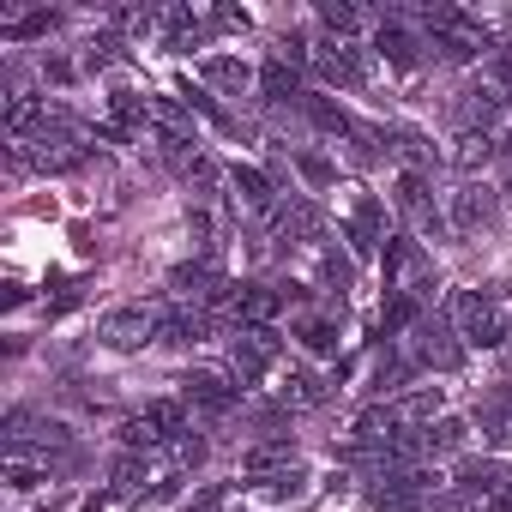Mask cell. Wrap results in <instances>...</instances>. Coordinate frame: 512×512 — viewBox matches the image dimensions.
Listing matches in <instances>:
<instances>
[{
	"label": "cell",
	"instance_id": "cell-14",
	"mask_svg": "<svg viewBox=\"0 0 512 512\" xmlns=\"http://www.w3.org/2000/svg\"><path fill=\"white\" fill-rule=\"evenodd\" d=\"M290 452H296L290 440H272V446H253V452H247L241 464H247V476H266V470H278V464H290Z\"/></svg>",
	"mask_w": 512,
	"mask_h": 512
},
{
	"label": "cell",
	"instance_id": "cell-17",
	"mask_svg": "<svg viewBox=\"0 0 512 512\" xmlns=\"http://www.w3.org/2000/svg\"><path fill=\"white\" fill-rule=\"evenodd\" d=\"M235 187H241V199H247V205H260V211L272 205V181H266L260 169H235Z\"/></svg>",
	"mask_w": 512,
	"mask_h": 512
},
{
	"label": "cell",
	"instance_id": "cell-7",
	"mask_svg": "<svg viewBox=\"0 0 512 512\" xmlns=\"http://www.w3.org/2000/svg\"><path fill=\"white\" fill-rule=\"evenodd\" d=\"M446 338H452V332H446L440 320H416V356H422V362H434V368H458L464 356H458Z\"/></svg>",
	"mask_w": 512,
	"mask_h": 512
},
{
	"label": "cell",
	"instance_id": "cell-26",
	"mask_svg": "<svg viewBox=\"0 0 512 512\" xmlns=\"http://www.w3.org/2000/svg\"><path fill=\"white\" fill-rule=\"evenodd\" d=\"M488 73H494V85H500V91L512 97V43H506V49H494V61H488Z\"/></svg>",
	"mask_w": 512,
	"mask_h": 512
},
{
	"label": "cell",
	"instance_id": "cell-24",
	"mask_svg": "<svg viewBox=\"0 0 512 512\" xmlns=\"http://www.w3.org/2000/svg\"><path fill=\"white\" fill-rule=\"evenodd\" d=\"M308 115H314L326 133H350V115H344V109H332V103H320V97L308 103Z\"/></svg>",
	"mask_w": 512,
	"mask_h": 512
},
{
	"label": "cell",
	"instance_id": "cell-5",
	"mask_svg": "<svg viewBox=\"0 0 512 512\" xmlns=\"http://www.w3.org/2000/svg\"><path fill=\"white\" fill-rule=\"evenodd\" d=\"M211 332V320L205 314H187V308H169L163 320H157V344H169V350H187V344H199Z\"/></svg>",
	"mask_w": 512,
	"mask_h": 512
},
{
	"label": "cell",
	"instance_id": "cell-25",
	"mask_svg": "<svg viewBox=\"0 0 512 512\" xmlns=\"http://www.w3.org/2000/svg\"><path fill=\"white\" fill-rule=\"evenodd\" d=\"M169 446H175V464H199V458H205V440H199L193 428H187L181 440H169Z\"/></svg>",
	"mask_w": 512,
	"mask_h": 512
},
{
	"label": "cell",
	"instance_id": "cell-22",
	"mask_svg": "<svg viewBox=\"0 0 512 512\" xmlns=\"http://www.w3.org/2000/svg\"><path fill=\"white\" fill-rule=\"evenodd\" d=\"M205 79H211V85H223V91H241V85H247V67H241V61H211V67H205Z\"/></svg>",
	"mask_w": 512,
	"mask_h": 512
},
{
	"label": "cell",
	"instance_id": "cell-28",
	"mask_svg": "<svg viewBox=\"0 0 512 512\" xmlns=\"http://www.w3.org/2000/svg\"><path fill=\"white\" fill-rule=\"evenodd\" d=\"M320 19L332 25V31H356L362 19H356V7H320Z\"/></svg>",
	"mask_w": 512,
	"mask_h": 512
},
{
	"label": "cell",
	"instance_id": "cell-13",
	"mask_svg": "<svg viewBox=\"0 0 512 512\" xmlns=\"http://www.w3.org/2000/svg\"><path fill=\"white\" fill-rule=\"evenodd\" d=\"M145 422L157 428V440H181V434H187V422H181V404H175V398H157V404L145 410Z\"/></svg>",
	"mask_w": 512,
	"mask_h": 512
},
{
	"label": "cell",
	"instance_id": "cell-19",
	"mask_svg": "<svg viewBox=\"0 0 512 512\" xmlns=\"http://www.w3.org/2000/svg\"><path fill=\"white\" fill-rule=\"evenodd\" d=\"M278 229H284V235H314L320 217H314V205H284V211H278Z\"/></svg>",
	"mask_w": 512,
	"mask_h": 512
},
{
	"label": "cell",
	"instance_id": "cell-3",
	"mask_svg": "<svg viewBox=\"0 0 512 512\" xmlns=\"http://www.w3.org/2000/svg\"><path fill=\"white\" fill-rule=\"evenodd\" d=\"M151 314L145 308H115V314H103L97 320V344L103 350H139V344H151Z\"/></svg>",
	"mask_w": 512,
	"mask_h": 512
},
{
	"label": "cell",
	"instance_id": "cell-11",
	"mask_svg": "<svg viewBox=\"0 0 512 512\" xmlns=\"http://www.w3.org/2000/svg\"><path fill=\"white\" fill-rule=\"evenodd\" d=\"M320 79H326V85H362V55H350V49L320 55Z\"/></svg>",
	"mask_w": 512,
	"mask_h": 512
},
{
	"label": "cell",
	"instance_id": "cell-30",
	"mask_svg": "<svg viewBox=\"0 0 512 512\" xmlns=\"http://www.w3.org/2000/svg\"><path fill=\"white\" fill-rule=\"evenodd\" d=\"M37 482H43V470H37V464H13V494H31Z\"/></svg>",
	"mask_w": 512,
	"mask_h": 512
},
{
	"label": "cell",
	"instance_id": "cell-8",
	"mask_svg": "<svg viewBox=\"0 0 512 512\" xmlns=\"http://www.w3.org/2000/svg\"><path fill=\"white\" fill-rule=\"evenodd\" d=\"M488 217H494V193H488V187H464V193L452 199V223H458V229H482Z\"/></svg>",
	"mask_w": 512,
	"mask_h": 512
},
{
	"label": "cell",
	"instance_id": "cell-31",
	"mask_svg": "<svg viewBox=\"0 0 512 512\" xmlns=\"http://www.w3.org/2000/svg\"><path fill=\"white\" fill-rule=\"evenodd\" d=\"M302 175H308V181H320V187H326V181H332V163H326V157H302Z\"/></svg>",
	"mask_w": 512,
	"mask_h": 512
},
{
	"label": "cell",
	"instance_id": "cell-15",
	"mask_svg": "<svg viewBox=\"0 0 512 512\" xmlns=\"http://www.w3.org/2000/svg\"><path fill=\"white\" fill-rule=\"evenodd\" d=\"M458 446H464V422L458 416H446V422H434L422 434V452H458Z\"/></svg>",
	"mask_w": 512,
	"mask_h": 512
},
{
	"label": "cell",
	"instance_id": "cell-18",
	"mask_svg": "<svg viewBox=\"0 0 512 512\" xmlns=\"http://www.w3.org/2000/svg\"><path fill=\"white\" fill-rule=\"evenodd\" d=\"M260 85H266V97H272V103H290V97H296V73H290L284 61H272V67L260 73Z\"/></svg>",
	"mask_w": 512,
	"mask_h": 512
},
{
	"label": "cell",
	"instance_id": "cell-1",
	"mask_svg": "<svg viewBox=\"0 0 512 512\" xmlns=\"http://www.w3.org/2000/svg\"><path fill=\"white\" fill-rule=\"evenodd\" d=\"M452 320H458V338L464 344H476V350H500L506 344V314H500V302L494 296H482V290H464V296H452Z\"/></svg>",
	"mask_w": 512,
	"mask_h": 512
},
{
	"label": "cell",
	"instance_id": "cell-16",
	"mask_svg": "<svg viewBox=\"0 0 512 512\" xmlns=\"http://www.w3.org/2000/svg\"><path fill=\"white\" fill-rule=\"evenodd\" d=\"M145 488V458L139 452H121L115 458V494H139Z\"/></svg>",
	"mask_w": 512,
	"mask_h": 512
},
{
	"label": "cell",
	"instance_id": "cell-27",
	"mask_svg": "<svg viewBox=\"0 0 512 512\" xmlns=\"http://www.w3.org/2000/svg\"><path fill=\"white\" fill-rule=\"evenodd\" d=\"M320 272H326V284H338V290H350V260H338V253L326 247V260H320Z\"/></svg>",
	"mask_w": 512,
	"mask_h": 512
},
{
	"label": "cell",
	"instance_id": "cell-32",
	"mask_svg": "<svg viewBox=\"0 0 512 512\" xmlns=\"http://www.w3.org/2000/svg\"><path fill=\"white\" fill-rule=\"evenodd\" d=\"M49 512H55V506H49Z\"/></svg>",
	"mask_w": 512,
	"mask_h": 512
},
{
	"label": "cell",
	"instance_id": "cell-29",
	"mask_svg": "<svg viewBox=\"0 0 512 512\" xmlns=\"http://www.w3.org/2000/svg\"><path fill=\"white\" fill-rule=\"evenodd\" d=\"M49 25H55V13H31V19H25V25H13L7 37H13V43H19V37H43Z\"/></svg>",
	"mask_w": 512,
	"mask_h": 512
},
{
	"label": "cell",
	"instance_id": "cell-9",
	"mask_svg": "<svg viewBox=\"0 0 512 512\" xmlns=\"http://www.w3.org/2000/svg\"><path fill=\"white\" fill-rule=\"evenodd\" d=\"M374 49L392 61V67H416V37L404 31V25H380V37H374Z\"/></svg>",
	"mask_w": 512,
	"mask_h": 512
},
{
	"label": "cell",
	"instance_id": "cell-10",
	"mask_svg": "<svg viewBox=\"0 0 512 512\" xmlns=\"http://www.w3.org/2000/svg\"><path fill=\"white\" fill-rule=\"evenodd\" d=\"M278 392H284V404H296V410H308V404H320V398H326V386H320L308 368H290Z\"/></svg>",
	"mask_w": 512,
	"mask_h": 512
},
{
	"label": "cell",
	"instance_id": "cell-20",
	"mask_svg": "<svg viewBox=\"0 0 512 512\" xmlns=\"http://www.w3.org/2000/svg\"><path fill=\"white\" fill-rule=\"evenodd\" d=\"M488 157H494V139H488V133H464V139H458V163H464V169H476V163H488Z\"/></svg>",
	"mask_w": 512,
	"mask_h": 512
},
{
	"label": "cell",
	"instance_id": "cell-21",
	"mask_svg": "<svg viewBox=\"0 0 512 512\" xmlns=\"http://www.w3.org/2000/svg\"><path fill=\"white\" fill-rule=\"evenodd\" d=\"M302 344H308L314 356H332V350H338V326H326V320H308V326H302Z\"/></svg>",
	"mask_w": 512,
	"mask_h": 512
},
{
	"label": "cell",
	"instance_id": "cell-12",
	"mask_svg": "<svg viewBox=\"0 0 512 512\" xmlns=\"http://www.w3.org/2000/svg\"><path fill=\"white\" fill-rule=\"evenodd\" d=\"M458 488H464V494H488V500H494V494L506 488V476H500V464H488V458H482V464H464Z\"/></svg>",
	"mask_w": 512,
	"mask_h": 512
},
{
	"label": "cell",
	"instance_id": "cell-6",
	"mask_svg": "<svg viewBox=\"0 0 512 512\" xmlns=\"http://www.w3.org/2000/svg\"><path fill=\"white\" fill-rule=\"evenodd\" d=\"M278 308H284V296H272L266 284H241V290H235V314H241V326H272Z\"/></svg>",
	"mask_w": 512,
	"mask_h": 512
},
{
	"label": "cell",
	"instance_id": "cell-4",
	"mask_svg": "<svg viewBox=\"0 0 512 512\" xmlns=\"http://www.w3.org/2000/svg\"><path fill=\"white\" fill-rule=\"evenodd\" d=\"M181 398H187L193 410H205V416H229V410H235V398H241V386H229L223 374L199 368V374H187V380H181Z\"/></svg>",
	"mask_w": 512,
	"mask_h": 512
},
{
	"label": "cell",
	"instance_id": "cell-23",
	"mask_svg": "<svg viewBox=\"0 0 512 512\" xmlns=\"http://www.w3.org/2000/svg\"><path fill=\"white\" fill-rule=\"evenodd\" d=\"M302 488H308V470H296V464H290V470H278V476H272V488H266V494H272V500H296Z\"/></svg>",
	"mask_w": 512,
	"mask_h": 512
},
{
	"label": "cell",
	"instance_id": "cell-2",
	"mask_svg": "<svg viewBox=\"0 0 512 512\" xmlns=\"http://www.w3.org/2000/svg\"><path fill=\"white\" fill-rule=\"evenodd\" d=\"M284 356V338H278V326H241V338H235V350H229V362H235V374H241V386H253L272 362Z\"/></svg>",
	"mask_w": 512,
	"mask_h": 512
}]
</instances>
